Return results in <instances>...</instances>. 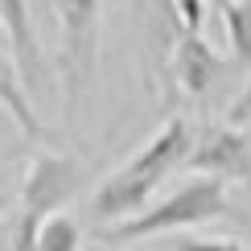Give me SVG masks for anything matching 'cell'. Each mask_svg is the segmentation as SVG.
<instances>
[{
	"label": "cell",
	"instance_id": "12",
	"mask_svg": "<svg viewBox=\"0 0 251 251\" xmlns=\"http://www.w3.org/2000/svg\"><path fill=\"white\" fill-rule=\"evenodd\" d=\"M251 124V82L235 95V103L226 107V128H247Z\"/></svg>",
	"mask_w": 251,
	"mask_h": 251
},
{
	"label": "cell",
	"instance_id": "9",
	"mask_svg": "<svg viewBox=\"0 0 251 251\" xmlns=\"http://www.w3.org/2000/svg\"><path fill=\"white\" fill-rule=\"evenodd\" d=\"M223 29H226V46H231L235 62L251 66V0H231L223 8Z\"/></svg>",
	"mask_w": 251,
	"mask_h": 251
},
{
	"label": "cell",
	"instance_id": "13",
	"mask_svg": "<svg viewBox=\"0 0 251 251\" xmlns=\"http://www.w3.org/2000/svg\"><path fill=\"white\" fill-rule=\"evenodd\" d=\"M173 251H247V247L231 243V239H177Z\"/></svg>",
	"mask_w": 251,
	"mask_h": 251
},
{
	"label": "cell",
	"instance_id": "8",
	"mask_svg": "<svg viewBox=\"0 0 251 251\" xmlns=\"http://www.w3.org/2000/svg\"><path fill=\"white\" fill-rule=\"evenodd\" d=\"M0 111L13 120V128L25 140H37L41 136V116H37L33 103H29V95H25V87H21V78H17V70H13V62H8L4 50H0Z\"/></svg>",
	"mask_w": 251,
	"mask_h": 251
},
{
	"label": "cell",
	"instance_id": "15",
	"mask_svg": "<svg viewBox=\"0 0 251 251\" xmlns=\"http://www.w3.org/2000/svg\"><path fill=\"white\" fill-rule=\"evenodd\" d=\"M4 210H8V194L0 190V214H4Z\"/></svg>",
	"mask_w": 251,
	"mask_h": 251
},
{
	"label": "cell",
	"instance_id": "11",
	"mask_svg": "<svg viewBox=\"0 0 251 251\" xmlns=\"http://www.w3.org/2000/svg\"><path fill=\"white\" fill-rule=\"evenodd\" d=\"M177 21H181L185 33H202V21H206V4L202 0H169Z\"/></svg>",
	"mask_w": 251,
	"mask_h": 251
},
{
	"label": "cell",
	"instance_id": "7",
	"mask_svg": "<svg viewBox=\"0 0 251 251\" xmlns=\"http://www.w3.org/2000/svg\"><path fill=\"white\" fill-rule=\"evenodd\" d=\"M214 75H218V54L202 41V33H185L181 29V37H177V46H173V78H177V87H181L185 95L202 99L206 91H210Z\"/></svg>",
	"mask_w": 251,
	"mask_h": 251
},
{
	"label": "cell",
	"instance_id": "2",
	"mask_svg": "<svg viewBox=\"0 0 251 251\" xmlns=\"http://www.w3.org/2000/svg\"><path fill=\"white\" fill-rule=\"evenodd\" d=\"M231 214L226 202V185L214 177H190L185 185H177L173 194H165L161 202H149L140 214L124 218L116 226H103L99 243H136V239H156L169 231H190V226H206L214 218Z\"/></svg>",
	"mask_w": 251,
	"mask_h": 251
},
{
	"label": "cell",
	"instance_id": "10",
	"mask_svg": "<svg viewBox=\"0 0 251 251\" xmlns=\"http://www.w3.org/2000/svg\"><path fill=\"white\" fill-rule=\"evenodd\" d=\"M78 247H82V231H78L75 218H66V214L46 218L41 231H37V243H33V251H78Z\"/></svg>",
	"mask_w": 251,
	"mask_h": 251
},
{
	"label": "cell",
	"instance_id": "5",
	"mask_svg": "<svg viewBox=\"0 0 251 251\" xmlns=\"http://www.w3.org/2000/svg\"><path fill=\"white\" fill-rule=\"evenodd\" d=\"M185 165L198 177H214V181H243L251 185V140L239 128H206L202 136H194Z\"/></svg>",
	"mask_w": 251,
	"mask_h": 251
},
{
	"label": "cell",
	"instance_id": "14",
	"mask_svg": "<svg viewBox=\"0 0 251 251\" xmlns=\"http://www.w3.org/2000/svg\"><path fill=\"white\" fill-rule=\"evenodd\" d=\"M202 4H210V8H214V13H223V8H226V4H231V0H202Z\"/></svg>",
	"mask_w": 251,
	"mask_h": 251
},
{
	"label": "cell",
	"instance_id": "3",
	"mask_svg": "<svg viewBox=\"0 0 251 251\" xmlns=\"http://www.w3.org/2000/svg\"><path fill=\"white\" fill-rule=\"evenodd\" d=\"M82 165L62 152H41L25 165L17 194V223H13V251H33L37 231L46 218L62 214V206L82 190Z\"/></svg>",
	"mask_w": 251,
	"mask_h": 251
},
{
	"label": "cell",
	"instance_id": "1",
	"mask_svg": "<svg viewBox=\"0 0 251 251\" xmlns=\"http://www.w3.org/2000/svg\"><path fill=\"white\" fill-rule=\"evenodd\" d=\"M190 144H194L190 124H185L181 116L165 120L161 132H156L144 149H136L128 161L95 190V198H91V214H95L103 226H116V223H124V218L140 214L144 206L152 202V194L161 190L165 177L185 165Z\"/></svg>",
	"mask_w": 251,
	"mask_h": 251
},
{
	"label": "cell",
	"instance_id": "4",
	"mask_svg": "<svg viewBox=\"0 0 251 251\" xmlns=\"http://www.w3.org/2000/svg\"><path fill=\"white\" fill-rule=\"evenodd\" d=\"M99 8H103V0H58V29H62L58 70H62V99H66V111L78 103L91 70H95Z\"/></svg>",
	"mask_w": 251,
	"mask_h": 251
},
{
	"label": "cell",
	"instance_id": "6",
	"mask_svg": "<svg viewBox=\"0 0 251 251\" xmlns=\"http://www.w3.org/2000/svg\"><path fill=\"white\" fill-rule=\"evenodd\" d=\"M0 29L8 37V62H13L29 103L37 107L41 87H46V66H41V46H37V33H33L29 0H0Z\"/></svg>",
	"mask_w": 251,
	"mask_h": 251
}]
</instances>
